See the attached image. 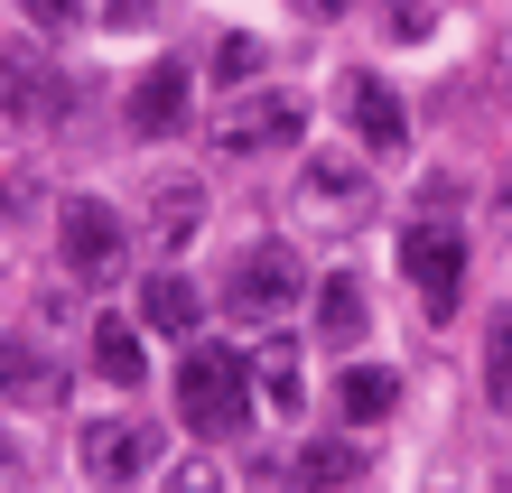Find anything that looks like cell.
I'll use <instances>...</instances> for the list:
<instances>
[{"instance_id":"1","label":"cell","mask_w":512,"mask_h":493,"mask_svg":"<svg viewBox=\"0 0 512 493\" xmlns=\"http://www.w3.org/2000/svg\"><path fill=\"white\" fill-rule=\"evenodd\" d=\"M177 419H187L196 438H243V419H252V363L233 345H196L187 373H177Z\"/></svg>"},{"instance_id":"2","label":"cell","mask_w":512,"mask_h":493,"mask_svg":"<svg viewBox=\"0 0 512 493\" xmlns=\"http://www.w3.org/2000/svg\"><path fill=\"white\" fill-rule=\"evenodd\" d=\"M298 298H308V270H298L289 242H252V252L233 261V280H224V307L243 326H280Z\"/></svg>"},{"instance_id":"3","label":"cell","mask_w":512,"mask_h":493,"mask_svg":"<svg viewBox=\"0 0 512 493\" xmlns=\"http://www.w3.org/2000/svg\"><path fill=\"white\" fill-rule=\"evenodd\" d=\"M289 205H298V224H317V233H354L373 214V177L354 168V159H317L298 168V187H289Z\"/></svg>"},{"instance_id":"4","label":"cell","mask_w":512,"mask_h":493,"mask_svg":"<svg viewBox=\"0 0 512 493\" xmlns=\"http://www.w3.org/2000/svg\"><path fill=\"white\" fill-rule=\"evenodd\" d=\"M56 252H66V270L75 280H122L131 270V233H122V214L112 205H94V196H75L66 214H56Z\"/></svg>"},{"instance_id":"5","label":"cell","mask_w":512,"mask_h":493,"mask_svg":"<svg viewBox=\"0 0 512 493\" xmlns=\"http://www.w3.org/2000/svg\"><path fill=\"white\" fill-rule=\"evenodd\" d=\"M298 131H308V103L298 94H243L215 121V149L224 159H270V149H289Z\"/></svg>"},{"instance_id":"6","label":"cell","mask_w":512,"mask_h":493,"mask_svg":"<svg viewBox=\"0 0 512 493\" xmlns=\"http://www.w3.org/2000/svg\"><path fill=\"white\" fill-rule=\"evenodd\" d=\"M75 456H84V475H94L103 493H122V484H140L149 466H159V428L149 419H94Z\"/></svg>"},{"instance_id":"7","label":"cell","mask_w":512,"mask_h":493,"mask_svg":"<svg viewBox=\"0 0 512 493\" xmlns=\"http://www.w3.org/2000/svg\"><path fill=\"white\" fill-rule=\"evenodd\" d=\"M401 270L419 280V298L447 317V307H457V289H466V233H447L438 214H419V224L401 233Z\"/></svg>"},{"instance_id":"8","label":"cell","mask_w":512,"mask_h":493,"mask_svg":"<svg viewBox=\"0 0 512 493\" xmlns=\"http://www.w3.org/2000/svg\"><path fill=\"white\" fill-rule=\"evenodd\" d=\"M0 400L56 410V400H66V363H56L47 345H28V335H0Z\"/></svg>"},{"instance_id":"9","label":"cell","mask_w":512,"mask_h":493,"mask_svg":"<svg viewBox=\"0 0 512 493\" xmlns=\"http://www.w3.org/2000/svg\"><path fill=\"white\" fill-rule=\"evenodd\" d=\"M336 94H345V121L364 131V149H401V140H410V112H401V94H391L382 75H364V66H354Z\"/></svg>"},{"instance_id":"10","label":"cell","mask_w":512,"mask_h":493,"mask_svg":"<svg viewBox=\"0 0 512 493\" xmlns=\"http://www.w3.org/2000/svg\"><path fill=\"white\" fill-rule=\"evenodd\" d=\"M122 121H131L140 140H168L177 121H187V66H149V75L131 84V112H122Z\"/></svg>"},{"instance_id":"11","label":"cell","mask_w":512,"mask_h":493,"mask_svg":"<svg viewBox=\"0 0 512 493\" xmlns=\"http://www.w3.org/2000/svg\"><path fill=\"white\" fill-rule=\"evenodd\" d=\"M196 224H205V187L196 177H159V187H149V233H159V252H187Z\"/></svg>"},{"instance_id":"12","label":"cell","mask_w":512,"mask_h":493,"mask_svg":"<svg viewBox=\"0 0 512 493\" xmlns=\"http://www.w3.org/2000/svg\"><path fill=\"white\" fill-rule=\"evenodd\" d=\"M0 121H56V75L38 56H0Z\"/></svg>"},{"instance_id":"13","label":"cell","mask_w":512,"mask_h":493,"mask_svg":"<svg viewBox=\"0 0 512 493\" xmlns=\"http://www.w3.org/2000/svg\"><path fill=\"white\" fill-rule=\"evenodd\" d=\"M336 400H345V419H354V428H382L391 410H401V382H391L382 363H354V373L336 382Z\"/></svg>"},{"instance_id":"14","label":"cell","mask_w":512,"mask_h":493,"mask_svg":"<svg viewBox=\"0 0 512 493\" xmlns=\"http://www.w3.org/2000/svg\"><path fill=\"white\" fill-rule=\"evenodd\" d=\"M354 335H364V280L336 270V280L317 289V345H354Z\"/></svg>"},{"instance_id":"15","label":"cell","mask_w":512,"mask_h":493,"mask_svg":"<svg viewBox=\"0 0 512 493\" xmlns=\"http://www.w3.org/2000/svg\"><path fill=\"white\" fill-rule=\"evenodd\" d=\"M140 326H159V335H196V280L159 270V280L140 289Z\"/></svg>"},{"instance_id":"16","label":"cell","mask_w":512,"mask_h":493,"mask_svg":"<svg viewBox=\"0 0 512 493\" xmlns=\"http://www.w3.org/2000/svg\"><path fill=\"white\" fill-rule=\"evenodd\" d=\"M252 382H261L270 410H308V391H298V345H289V335H270V345L252 354Z\"/></svg>"},{"instance_id":"17","label":"cell","mask_w":512,"mask_h":493,"mask_svg":"<svg viewBox=\"0 0 512 493\" xmlns=\"http://www.w3.org/2000/svg\"><path fill=\"white\" fill-rule=\"evenodd\" d=\"M94 373H103L112 391H131V382H140V335H131L122 317H94Z\"/></svg>"},{"instance_id":"18","label":"cell","mask_w":512,"mask_h":493,"mask_svg":"<svg viewBox=\"0 0 512 493\" xmlns=\"http://www.w3.org/2000/svg\"><path fill=\"white\" fill-rule=\"evenodd\" d=\"M485 400H494V410L512 419V307H503V317L485 326Z\"/></svg>"},{"instance_id":"19","label":"cell","mask_w":512,"mask_h":493,"mask_svg":"<svg viewBox=\"0 0 512 493\" xmlns=\"http://www.w3.org/2000/svg\"><path fill=\"white\" fill-rule=\"evenodd\" d=\"M298 475H308V493H336V484H354L364 466H354V447H308V456H298Z\"/></svg>"},{"instance_id":"20","label":"cell","mask_w":512,"mask_h":493,"mask_svg":"<svg viewBox=\"0 0 512 493\" xmlns=\"http://www.w3.org/2000/svg\"><path fill=\"white\" fill-rule=\"evenodd\" d=\"M215 75L233 84V94H243V84L261 75V38H224V47H215Z\"/></svg>"},{"instance_id":"21","label":"cell","mask_w":512,"mask_h":493,"mask_svg":"<svg viewBox=\"0 0 512 493\" xmlns=\"http://www.w3.org/2000/svg\"><path fill=\"white\" fill-rule=\"evenodd\" d=\"M159 493H224V475H215V466H168Z\"/></svg>"},{"instance_id":"22","label":"cell","mask_w":512,"mask_h":493,"mask_svg":"<svg viewBox=\"0 0 512 493\" xmlns=\"http://www.w3.org/2000/svg\"><path fill=\"white\" fill-rule=\"evenodd\" d=\"M19 10L38 19V28H75V19H84V0H19Z\"/></svg>"},{"instance_id":"23","label":"cell","mask_w":512,"mask_h":493,"mask_svg":"<svg viewBox=\"0 0 512 493\" xmlns=\"http://www.w3.org/2000/svg\"><path fill=\"white\" fill-rule=\"evenodd\" d=\"M289 10H298V19H345L354 0H289Z\"/></svg>"},{"instance_id":"24","label":"cell","mask_w":512,"mask_h":493,"mask_svg":"<svg viewBox=\"0 0 512 493\" xmlns=\"http://www.w3.org/2000/svg\"><path fill=\"white\" fill-rule=\"evenodd\" d=\"M10 484H19V447L0 438V493H10Z\"/></svg>"},{"instance_id":"25","label":"cell","mask_w":512,"mask_h":493,"mask_svg":"<svg viewBox=\"0 0 512 493\" xmlns=\"http://www.w3.org/2000/svg\"><path fill=\"white\" fill-rule=\"evenodd\" d=\"M494 224H503V233H512V177H503V196H494Z\"/></svg>"},{"instance_id":"26","label":"cell","mask_w":512,"mask_h":493,"mask_svg":"<svg viewBox=\"0 0 512 493\" xmlns=\"http://www.w3.org/2000/svg\"><path fill=\"white\" fill-rule=\"evenodd\" d=\"M112 10H122V19H140V10H149V0H112Z\"/></svg>"},{"instance_id":"27","label":"cell","mask_w":512,"mask_h":493,"mask_svg":"<svg viewBox=\"0 0 512 493\" xmlns=\"http://www.w3.org/2000/svg\"><path fill=\"white\" fill-rule=\"evenodd\" d=\"M503 103H512V66H503Z\"/></svg>"},{"instance_id":"28","label":"cell","mask_w":512,"mask_h":493,"mask_svg":"<svg viewBox=\"0 0 512 493\" xmlns=\"http://www.w3.org/2000/svg\"><path fill=\"white\" fill-rule=\"evenodd\" d=\"M503 493H512V475H503Z\"/></svg>"}]
</instances>
